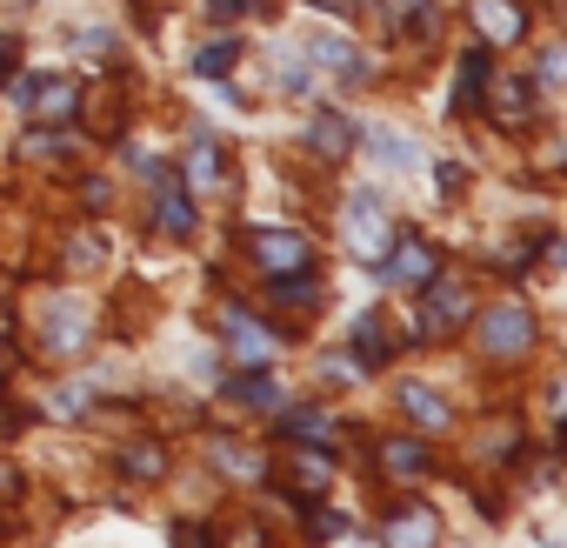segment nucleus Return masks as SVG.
I'll return each instance as SVG.
<instances>
[{"label":"nucleus","instance_id":"2eb2a0df","mask_svg":"<svg viewBox=\"0 0 567 548\" xmlns=\"http://www.w3.org/2000/svg\"><path fill=\"white\" fill-rule=\"evenodd\" d=\"M154 221H161V234L187 241V234H194V207H187V194H174V187H167V194H161V214H154Z\"/></svg>","mask_w":567,"mask_h":548},{"label":"nucleus","instance_id":"dca6fc26","mask_svg":"<svg viewBox=\"0 0 567 548\" xmlns=\"http://www.w3.org/2000/svg\"><path fill=\"white\" fill-rule=\"evenodd\" d=\"M127 475H134V481H161V475H167V448H161V442L127 448Z\"/></svg>","mask_w":567,"mask_h":548},{"label":"nucleus","instance_id":"c85d7f7f","mask_svg":"<svg viewBox=\"0 0 567 548\" xmlns=\"http://www.w3.org/2000/svg\"><path fill=\"white\" fill-rule=\"evenodd\" d=\"M315 8H328V14H354V0H315Z\"/></svg>","mask_w":567,"mask_h":548},{"label":"nucleus","instance_id":"7ed1b4c3","mask_svg":"<svg viewBox=\"0 0 567 548\" xmlns=\"http://www.w3.org/2000/svg\"><path fill=\"white\" fill-rule=\"evenodd\" d=\"M381 274H388L394 288H427L434 274H441V254H434L427 241H394L388 261H381Z\"/></svg>","mask_w":567,"mask_h":548},{"label":"nucleus","instance_id":"f8f14e48","mask_svg":"<svg viewBox=\"0 0 567 548\" xmlns=\"http://www.w3.org/2000/svg\"><path fill=\"white\" fill-rule=\"evenodd\" d=\"M315 61H321V68H334V74H348V81H361V74H368V61H361L341 34H321V41H315Z\"/></svg>","mask_w":567,"mask_h":548},{"label":"nucleus","instance_id":"39448f33","mask_svg":"<svg viewBox=\"0 0 567 548\" xmlns=\"http://www.w3.org/2000/svg\"><path fill=\"white\" fill-rule=\"evenodd\" d=\"M421 315H427V335H454V328L467 322V295L447 282V274H434V282H427V308H421Z\"/></svg>","mask_w":567,"mask_h":548},{"label":"nucleus","instance_id":"6e6552de","mask_svg":"<svg viewBox=\"0 0 567 548\" xmlns=\"http://www.w3.org/2000/svg\"><path fill=\"white\" fill-rule=\"evenodd\" d=\"M487 81H494V61H487V48H474V54L461 61V74H454V108H481Z\"/></svg>","mask_w":567,"mask_h":548},{"label":"nucleus","instance_id":"423d86ee","mask_svg":"<svg viewBox=\"0 0 567 548\" xmlns=\"http://www.w3.org/2000/svg\"><path fill=\"white\" fill-rule=\"evenodd\" d=\"M481 101H494V121H501V128H527V121H534V88H527V81H487Z\"/></svg>","mask_w":567,"mask_h":548},{"label":"nucleus","instance_id":"9d476101","mask_svg":"<svg viewBox=\"0 0 567 548\" xmlns=\"http://www.w3.org/2000/svg\"><path fill=\"white\" fill-rule=\"evenodd\" d=\"M401 408H408V415H414L421 428H434V435H441V428H454V415H447V402H441L434 388H421V382H408V388H401Z\"/></svg>","mask_w":567,"mask_h":548},{"label":"nucleus","instance_id":"4be33fe9","mask_svg":"<svg viewBox=\"0 0 567 548\" xmlns=\"http://www.w3.org/2000/svg\"><path fill=\"white\" fill-rule=\"evenodd\" d=\"M374 148H381V161H388V168H408V161H414V148H408L401 134H374Z\"/></svg>","mask_w":567,"mask_h":548},{"label":"nucleus","instance_id":"ddd939ff","mask_svg":"<svg viewBox=\"0 0 567 548\" xmlns=\"http://www.w3.org/2000/svg\"><path fill=\"white\" fill-rule=\"evenodd\" d=\"M214 461H220L234 481H260V475H267V461H260L254 448H234V442H214Z\"/></svg>","mask_w":567,"mask_h":548},{"label":"nucleus","instance_id":"f257e3e1","mask_svg":"<svg viewBox=\"0 0 567 548\" xmlns=\"http://www.w3.org/2000/svg\"><path fill=\"white\" fill-rule=\"evenodd\" d=\"M247 254L274 274V282H280V274H308L315 267V241L295 234V227H254L247 234Z\"/></svg>","mask_w":567,"mask_h":548},{"label":"nucleus","instance_id":"393cba45","mask_svg":"<svg viewBox=\"0 0 567 548\" xmlns=\"http://www.w3.org/2000/svg\"><path fill=\"white\" fill-rule=\"evenodd\" d=\"M174 548H214V528H194V521H181V528H174Z\"/></svg>","mask_w":567,"mask_h":548},{"label":"nucleus","instance_id":"f3484780","mask_svg":"<svg viewBox=\"0 0 567 548\" xmlns=\"http://www.w3.org/2000/svg\"><path fill=\"white\" fill-rule=\"evenodd\" d=\"M354 348H361L354 362H368V368L388 362V342H381V322H374V315H354Z\"/></svg>","mask_w":567,"mask_h":548},{"label":"nucleus","instance_id":"4468645a","mask_svg":"<svg viewBox=\"0 0 567 548\" xmlns=\"http://www.w3.org/2000/svg\"><path fill=\"white\" fill-rule=\"evenodd\" d=\"M234 61H240L234 41H207V48L194 54V74H200V81H220V74H234Z\"/></svg>","mask_w":567,"mask_h":548},{"label":"nucleus","instance_id":"5701e85b","mask_svg":"<svg viewBox=\"0 0 567 548\" xmlns=\"http://www.w3.org/2000/svg\"><path fill=\"white\" fill-rule=\"evenodd\" d=\"M388 14H394L401 28H408V21H414V28H427V0H388Z\"/></svg>","mask_w":567,"mask_h":548},{"label":"nucleus","instance_id":"aec40b11","mask_svg":"<svg viewBox=\"0 0 567 548\" xmlns=\"http://www.w3.org/2000/svg\"><path fill=\"white\" fill-rule=\"evenodd\" d=\"M227 335H234L240 355H260V348H267V328H254V322H240V315H227Z\"/></svg>","mask_w":567,"mask_h":548},{"label":"nucleus","instance_id":"a211bd4d","mask_svg":"<svg viewBox=\"0 0 567 548\" xmlns=\"http://www.w3.org/2000/svg\"><path fill=\"white\" fill-rule=\"evenodd\" d=\"M280 435H295V442H301V435H308V442H328L334 428H328V415H321V408H295L288 422H280Z\"/></svg>","mask_w":567,"mask_h":548},{"label":"nucleus","instance_id":"412c9836","mask_svg":"<svg viewBox=\"0 0 567 548\" xmlns=\"http://www.w3.org/2000/svg\"><path fill=\"white\" fill-rule=\"evenodd\" d=\"M187 181H194V187H207V181H220V154H214V148H200V154H187Z\"/></svg>","mask_w":567,"mask_h":548},{"label":"nucleus","instance_id":"a878e982","mask_svg":"<svg viewBox=\"0 0 567 548\" xmlns=\"http://www.w3.org/2000/svg\"><path fill=\"white\" fill-rule=\"evenodd\" d=\"M341 528H348V521H341V515H334V508H315V541H334V535H341Z\"/></svg>","mask_w":567,"mask_h":548},{"label":"nucleus","instance_id":"bb28decb","mask_svg":"<svg viewBox=\"0 0 567 548\" xmlns=\"http://www.w3.org/2000/svg\"><path fill=\"white\" fill-rule=\"evenodd\" d=\"M207 8H214L220 21H234V14H260V0H207Z\"/></svg>","mask_w":567,"mask_h":548},{"label":"nucleus","instance_id":"c756f323","mask_svg":"<svg viewBox=\"0 0 567 548\" xmlns=\"http://www.w3.org/2000/svg\"><path fill=\"white\" fill-rule=\"evenodd\" d=\"M0 495H14V468H0Z\"/></svg>","mask_w":567,"mask_h":548},{"label":"nucleus","instance_id":"f03ea898","mask_svg":"<svg viewBox=\"0 0 567 548\" xmlns=\"http://www.w3.org/2000/svg\"><path fill=\"white\" fill-rule=\"evenodd\" d=\"M467 14H474L487 48H514L527 34V8H520V0H467Z\"/></svg>","mask_w":567,"mask_h":548},{"label":"nucleus","instance_id":"0eeeda50","mask_svg":"<svg viewBox=\"0 0 567 548\" xmlns=\"http://www.w3.org/2000/svg\"><path fill=\"white\" fill-rule=\"evenodd\" d=\"M434 515L427 508H394L388 515V548H434Z\"/></svg>","mask_w":567,"mask_h":548},{"label":"nucleus","instance_id":"1a4fd4ad","mask_svg":"<svg viewBox=\"0 0 567 548\" xmlns=\"http://www.w3.org/2000/svg\"><path fill=\"white\" fill-rule=\"evenodd\" d=\"M308 141H315V154H321V161H348V154H354V128H348L341 114H315Z\"/></svg>","mask_w":567,"mask_h":548},{"label":"nucleus","instance_id":"9b49d317","mask_svg":"<svg viewBox=\"0 0 567 548\" xmlns=\"http://www.w3.org/2000/svg\"><path fill=\"white\" fill-rule=\"evenodd\" d=\"M381 468L408 481V475H427V468H434V455H427L421 442H408V435H401V442H381Z\"/></svg>","mask_w":567,"mask_h":548},{"label":"nucleus","instance_id":"b1692460","mask_svg":"<svg viewBox=\"0 0 567 548\" xmlns=\"http://www.w3.org/2000/svg\"><path fill=\"white\" fill-rule=\"evenodd\" d=\"M14 68H21V41H14V34H0V88L14 81Z\"/></svg>","mask_w":567,"mask_h":548},{"label":"nucleus","instance_id":"cd10ccee","mask_svg":"<svg viewBox=\"0 0 567 548\" xmlns=\"http://www.w3.org/2000/svg\"><path fill=\"white\" fill-rule=\"evenodd\" d=\"M467 187V174H461V161H441V194H461Z\"/></svg>","mask_w":567,"mask_h":548},{"label":"nucleus","instance_id":"6ab92c4d","mask_svg":"<svg viewBox=\"0 0 567 548\" xmlns=\"http://www.w3.org/2000/svg\"><path fill=\"white\" fill-rule=\"evenodd\" d=\"M227 402H247V408H267V402H274V382H267V375H234V382H227Z\"/></svg>","mask_w":567,"mask_h":548},{"label":"nucleus","instance_id":"20e7f679","mask_svg":"<svg viewBox=\"0 0 567 548\" xmlns=\"http://www.w3.org/2000/svg\"><path fill=\"white\" fill-rule=\"evenodd\" d=\"M481 335H487V355H494V362L527 355V348H534V315H527V308H494Z\"/></svg>","mask_w":567,"mask_h":548}]
</instances>
